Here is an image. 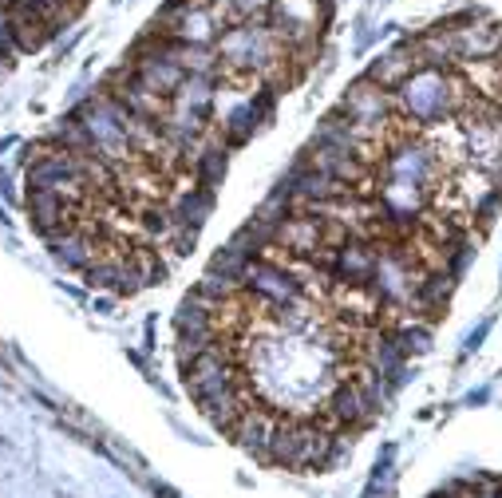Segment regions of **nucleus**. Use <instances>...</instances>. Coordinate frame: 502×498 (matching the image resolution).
I'll return each mask as SVG.
<instances>
[{"label":"nucleus","mask_w":502,"mask_h":498,"mask_svg":"<svg viewBox=\"0 0 502 498\" xmlns=\"http://www.w3.org/2000/svg\"><path fill=\"white\" fill-rule=\"evenodd\" d=\"M495 498H502V491H498V494H495Z\"/></svg>","instance_id":"f257e3e1"}]
</instances>
